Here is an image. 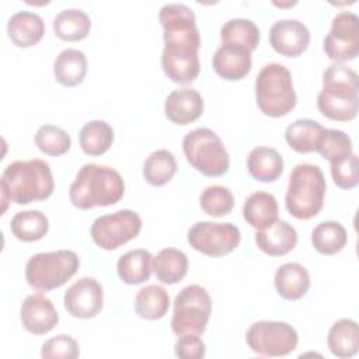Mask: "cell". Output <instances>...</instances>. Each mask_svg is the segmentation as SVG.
Here are the masks:
<instances>
[{
	"label": "cell",
	"instance_id": "cell-1",
	"mask_svg": "<svg viewBox=\"0 0 359 359\" xmlns=\"http://www.w3.org/2000/svg\"><path fill=\"white\" fill-rule=\"evenodd\" d=\"M158 21L163 27L161 67L165 76L178 84L192 83L201 70V34L192 8L182 3L164 4Z\"/></svg>",
	"mask_w": 359,
	"mask_h": 359
},
{
	"label": "cell",
	"instance_id": "cell-2",
	"mask_svg": "<svg viewBox=\"0 0 359 359\" xmlns=\"http://www.w3.org/2000/svg\"><path fill=\"white\" fill-rule=\"evenodd\" d=\"M55 181L50 167L41 158L17 160L10 163L0 178L1 215L7 203L28 205L35 201H43L53 192Z\"/></svg>",
	"mask_w": 359,
	"mask_h": 359
},
{
	"label": "cell",
	"instance_id": "cell-3",
	"mask_svg": "<svg viewBox=\"0 0 359 359\" xmlns=\"http://www.w3.org/2000/svg\"><path fill=\"white\" fill-rule=\"evenodd\" d=\"M125 192V184L121 174L104 164H84L69 189V198L73 206L79 209H91L95 206H109L121 201Z\"/></svg>",
	"mask_w": 359,
	"mask_h": 359
},
{
	"label": "cell",
	"instance_id": "cell-4",
	"mask_svg": "<svg viewBox=\"0 0 359 359\" xmlns=\"http://www.w3.org/2000/svg\"><path fill=\"white\" fill-rule=\"evenodd\" d=\"M358 74L342 63H332L323 72V88L317 97L318 111L331 121L348 122L358 115Z\"/></svg>",
	"mask_w": 359,
	"mask_h": 359
},
{
	"label": "cell",
	"instance_id": "cell-5",
	"mask_svg": "<svg viewBox=\"0 0 359 359\" xmlns=\"http://www.w3.org/2000/svg\"><path fill=\"white\" fill-rule=\"evenodd\" d=\"M327 191L325 177L316 164L300 163L289 175V185L285 196L287 212L299 219L309 220L323 209Z\"/></svg>",
	"mask_w": 359,
	"mask_h": 359
},
{
	"label": "cell",
	"instance_id": "cell-6",
	"mask_svg": "<svg viewBox=\"0 0 359 359\" xmlns=\"http://www.w3.org/2000/svg\"><path fill=\"white\" fill-rule=\"evenodd\" d=\"M255 100L264 115L280 118L287 115L297 102L289 69L282 63L262 66L255 79Z\"/></svg>",
	"mask_w": 359,
	"mask_h": 359
},
{
	"label": "cell",
	"instance_id": "cell-7",
	"mask_svg": "<svg viewBox=\"0 0 359 359\" xmlns=\"http://www.w3.org/2000/svg\"><path fill=\"white\" fill-rule=\"evenodd\" d=\"M79 266V255L72 250L38 252L27 261L25 279L31 287L49 292L65 285Z\"/></svg>",
	"mask_w": 359,
	"mask_h": 359
},
{
	"label": "cell",
	"instance_id": "cell-8",
	"mask_svg": "<svg viewBox=\"0 0 359 359\" xmlns=\"http://www.w3.org/2000/svg\"><path fill=\"white\" fill-rule=\"evenodd\" d=\"M188 163L206 177H220L230 165L229 153L222 139L209 128H196L182 139Z\"/></svg>",
	"mask_w": 359,
	"mask_h": 359
},
{
	"label": "cell",
	"instance_id": "cell-9",
	"mask_svg": "<svg viewBox=\"0 0 359 359\" xmlns=\"http://www.w3.org/2000/svg\"><path fill=\"white\" fill-rule=\"evenodd\" d=\"M212 313L209 292L199 285H188L174 299L171 330L177 335L203 334Z\"/></svg>",
	"mask_w": 359,
	"mask_h": 359
},
{
	"label": "cell",
	"instance_id": "cell-10",
	"mask_svg": "<svg viewBox=\"0 0 359 359\" xmlns=\"http://www.w3.org/2000/svg\"><path fill=\"white\" fill-rule=\"evenodd\" d=\"M245 341L248 348L259 356H286L296 349L299 335L285 321L262 320L250 325Z\"/></svg>",
	"mask_w": 359,
	"mask_h": 359
},
{
	"label": "cell",
	"instance_id": "cell-11",
	"mask_svg": "<svg viewBox=\"0 0 359 359\" xmlns=\"http://www.w3.org/2000/svg\"><path fill=\"white\" fill-rule=\"evenodd\" d=\"M142 230L140 216L130 209H121L97 217L90 229L93 241L102 250H116L133 240Z\"/></svg>",
	"mask_w": 359,
	"mask_h": 359
},
{
	"label": "cell",
	"instance_id": "cell-12",
	"mask_svg": "<svg viewBox=\"0 0 359 359\" xmlns=\"http://www.w3.org/2000/svg\"><path fill=\"white\" fill-rule=\"evenodd\" d=\"M187 238L194 250L208 257H223L236 250L241 233L230 222H196L189 227Z\"/></svg>",
	"mask_w": 359,
	"mask_h": 359
},
{
	"label": "cell",
	"instance_id": "cell-13",
	"mask_svg": "<svg viewBox=\"0 0 359 359\" xmlns=\"http://www.w3.org/2000/svg\"><path fill=\"white\" fill-rule=\"evenodd\" d=\"M323 48L334 63H345L356 59L359 53V18L352 11L338 13L328 34L324 36Z\"/></svg>",
	"mask_w": 359,
	"mask_h": 359
},
{
	"label": "cell",
	"instance_id": "cell-14",
	"mask_svg": "<svg viewBox=\"0 0 359 359\" xmlns=\"http://www.w3.org/2000/svg\"><path fill=\"white\" fill-rule=\"evenodd\" d=\"M63 304L67 313L76 318H93L104 306L102 286L95 278L83 276L67 287Z\"/></svg>",
	"mask_w": 359,
	"mask_h": 359
},
{
	"label": "cell",
	"instance_id": "cell-15",
	"mask_svg": "<svg viewBox=\"0 0 359 359\" xmlns=\"http://www.w3.org/2000/svg\"><path fill=\"white\" fill-rule=\"evenodd\" d=\"M269 42L278 53L287 57H297L309 48L310 31L299 20H278L269 29Z\"/></svg>",
	"mask_w": 359,
	"mask_h": 359
},
{
	"label": "cell",
	"instance_id": "cell-16",
	"mask_svg": "<svg viewBox=\"0 0 359 359\" xmlns=\"http://www.w3.org/2000/svg\"><path fill=\"white\" fill-rule=\"evenodd\" d=\"M20 318L22 327L34 335H45L59 323V314L53 303L42 293H34L24 299Z\"/></svg>",
	"mask_w": 359,
	"mask_h": 359
},
{
	"label": "cell",
	"instance_id": "cell-17",
	"mask_svg": "<svg viewBox=\"0 0 359 359\" xmlns=\"http://www.w3.org/2000/svg\"><path fill=\"white\" fill-rule=\"evenodd\" d=\"M252 65L251 50L237 45L222 43L212 59L213 70L224 80L236 81L244 79Z\"/></svg>",
	"mask_w": 359,
	"mask_h": 359
},
{
	"label": "cell",
	"instance_id": "cell-18",
	"mask_svg": "<svg viewBox=\"0 0 359 359\" xmlns=\"http://www.w3.org/2000/svg\"><path fill=\"white\" fill-rule=\"evenodd\" d=\"M165 116L177 125H188L203 112V98L196 88L182 87L168 94L164 102Z\"/></svg>",
	"mask_w": 359,
	"mask_h": 359
},
{
	"label": "cell",
	"instance_id": "cell-19",
	"mask_svg": "<svg viewBox=\"0 0 359 359\" xmlns=\"http://www.w3.org/2000/svg\"><path fill=\"white\" fill-rule=\"evenodd\" d=\"M255 243L262 252L271 257H280L296 247L297 233L286 220H275L268 227L257 230Z\"/></svg>",
	"mask_w": 359,
	"mask_h": 359
},
{
	"label": "cell",
	"instance_id": "cell-20",
	"mask_svg": "<svg viewBox=\"0 0 359 359\" xmlns=\"http://www.w3.org/2000/svg\"><path fill=\"white\" fill-rule=\"evenodd\" d=\"M7 34L11 42L20 48L36 45L45 35V22L32 11H17L7 22Z\"/></svg>",
	"mask_w": 359,
	"mask_h": 359
},
{
	"label": "cell",
	"instance_id": "cell-21",
	"mask_svg": "<svg viewBox=\"0 0 359 359\" xmlns=\"http://www.w3.org/2000/svg\"><path fill=\"white\" fill-rule=\"evenodd\" d=\"M273 283L280 297L286 300H299L310 287V275L302 264L286 262L276 269Z\"/></svg>",
	"mask_w": 359,
	"mask_h": 359
},
{
	"label": "cell",
	"instance_id": "cell-22",
	"mask_svg": "<svg viewBox=\"0 0 359 359\" xmlns=\"http://www.w3.org/2000/svg\"><path fill=\"white\" fill-rule=\"evenodd\" d=\"M247 170L257 181L273 182L283 172V158L276 149L258 146L247 157Z\"/></svg>",
	"mask_w": 359,
	"mask_h": 359
},
{
	"label": "cell",
	"instance_id": "cell-23",
	"mask_svg": "<svg viewBox=\"0 0 359 359\" xmlns=\"http://www.w3.org/2000/svg\"><path fill=\"white\" fill-rule=\"evenodd\" d=\"M278 213L279 208L275 196L265 191L251 194L243 206V216L245 222L257 230H262L278 220Z\"/></svg>",
	"mask_w": 359,
	"mask_h": 359
},
{
	"label": "cell",
	"instance_id": "cell-24",
	"mask_svg": "<svg viewBox=\"0 0 359 359\" xmlns=\"http://www.w3.org/2000/svg\"><path fill=\"white\" fill-rule=\"evenodd\" d=\"M327 344L331 353L337 358L346 359L355 356L359 349L358 323L351 318L337 320L328 330Z\"/></svg>",
	"mask_w": 359,
	"mask_h": 359
},
{
	"label": "cell",
	"instance_id": "cell-25",
	"mask_svg": "<svg viewBox=\"0 0 359 359\" xmlns=\"http://www.w3.org/2000/svg\"><path fill=\"white\" fill-rule=\"evenodd\" d=\"M53 74L56 81L65 87L79 86L87 74V57L84 52L74 48L63 49L55 59Z\"/></svg>",
	"mask_w": 359,
	"mask_h": 359
},
{
	"label": "cell",
	"instance_id": "cell-26",
	"mask_svg": "<svg viewBox=\"0 0 359 359\" xmlns=\"http://www.w3.org/2000/svg\"><path fill=\"white\" fill-rule=\"evenodd\" d=\"M188 257L177 248H164L151 259V269L157 280L174 285L182 280L188 272Z\"/></svg>",
	"mask_w": 359,
	"mask_h": 359
},
{
	"label": "cell",
	"instance_id": "cell-27",
	"mask_svg": "<svg viewBox=\"0 0 359 359\" xmlns=\"http://www.w3.org/2000/svg\"><path fill=\"white\" fill-rule=\"evenodd\" d=\"M151 259L153 255L144 248L130 250L118 259V276L126 285H140L150 278Z\"/></svg>",
	"mask_w": 359,
	"mask_h": 359
},
{
	"label": "cell",
	"instance_id": "cell-28",
	"mask_svg": "<svg viewBox=\"0 0 359 359\" xmlns=\"http://www.w3.org/2000/svg\"><path fill=\"white\" fill-rule=\"evenodd\" d=\"M52 27L56 36L62 41L77 42L90 34L91 20L83 10L66 8L55 15Z\"/></svg>",
	"mask_w": 359,
	"mask_h": 359
},
{
	"label": "cell",
	"instance_id": "cell-29",
	"mask_svg": "<svg viewBox=\"0 0 359 359\" xmlns=\"http://www.w3.org/2000/svg\"><path fill=\"white\" fill-rule=\"evenodd\" d=\"M324 129L317 121L297 119L286 128L285 139L294 151L311 153L316 151Z\"/></svg>",
	"mask_w": 359,
	"mask_h": 359
},
{
	"label": "cell",
	"instance_id": "cell-30",
	"mask_svg": "<svg viewBox=\"0 0 359 359\" xmlns=\"http://www.w3.org/2000/svg\"><path fill=\"white\" fill-rule=\"evenodd\" d=\"M81 150L88 156H101L109 150L114 142L112 126L101 119H94L83 125L79 132Z\"/></svg>",
	"mask_w": 359,
	"mask_h": 359
},
{
	"label": "cell",
	"instance_id": "cell-31",
	"mask_svg": "<svg viewBox=\"0 0 359 359\" xmlns=\"http://www.w3.org/2000/svg\"><path fill=\"white\" fill-rule=\"evenodd\" d=\"M170 307L168 292L158 285H147L135 296V311L146 320L163 318Z\"/></svg>",
	"mask_w": 359,
	"mask_h": 359
},
{
	"label": "cell",
	"instance_id": "cell-32",
	"mask_svg": "<svg viewBox=\"0 0 359 359\" xmlns=\"http://www.w3.org/2000/svg\"><path fill=\"white\" fill-rule=\"evenodd\" d=\"M10 230L15 238L25 243L41 240L49 230V220L41 210H24L13 216Z\"/></svg>",
	"mask_w": 359,
	"mask_h": 359
},
{
	"label": "cell",
	"instance_id": "cell-33",
	"mask_svg": "<svg viewBox=\"0 0 359 359\" xmlns=\"http://www.w3.org/2000/svg\"><path fill=\"white\" fill-rule=\"evenodd\" d=\"M220 39L222 43L243 46L252 52L259 43V29L248 18H230L220 28Z\"/></svg>",
	"mask_w": 359,
	"mask_h": 359
},
{
	"label": "cell",
	"instance_id": "cell-34",
	"mask_svg": "<svg viewBox=\"0 0 359 359\" xmlns=\"http://www.w3.org/2000/svg\"><path fill=\"white\" fill-rule=\"evenodd\" d=\"M177 171V160L167 149L149 154L143 164V178L154 187H163L171 181Z\"/></svg>",
	"mask_w": 359,
	"mask_h": 359
},
{
	"label": "cell",
	"instance_id": "cell-35",
	"mask_svg": "<svg viewBox=\"0 0 359 359\" xmlns=\"http://www.w3.org/2000/svg\"><path fill=\"white\" fill-rule=\"evenodd\" d=\"M348 241L345 227L338 222H321L311 231L313 247L324 255L339 252Z\"/></svg>",
	"mask_w": 359,
	"mask_h": 359
},
{
	"label": "cell",
	"instance_id": "cell-36",
	"mask_svg": "<svg viewBox=\"0 0 359 359\" xmlns=\"http://www.w3.org/2000/svg\"><path fill=\"white\" fill-rule=\"evenodd\" d=\"M36 147L48 156H62L69 151L72 146L70 135L55 125H42L35 133Z\"/></svg>",
	"mask_w": 359,
	"mask_h": 359
},
{
	"label": "cell",
	"instance_id": "cell-37",
	"mask_svg": "<svg viewBox=\"0 0 359 359\" xmlns=\"http://www.w3.org/2000/svg\"><path fill=\"white\" fill-rule=\"evenodd\" d=\"M199 203L205 213L213 217L229 215L234 206V196L227 187L209 185L199 195Z\"/></svg>",
	"mask_w": 359,
	"mask_h": 359
},
{
	"label": "cell",
	"instance_id": "cell-38",
	"mask_svg": "<svg viewBox=\"0 0 359 359\" xmlns=\"http://www.w3.org/2000/svg\"><path fill=\"white\" fill-rule=\"evenodd\" d=\"M316 151L327 158L330 163L345 156H349L352 151V140L351 137L338 129H324L321 139Z\"/></svg>",
	"mask_w": 359,
	"mask_h": 359
},
{
	"label": "cell",
	"instance_id": "cell-39",
	"mask_svg": "<svg viewBox=\"0 0 359 359\" xmlns=\"http://www.w3.org/2000/svg\"><path fill=\"white\" fill-rule=\"evenodd\" d=\"M331 175L334 184L342 189H352L359 182V168H358V156L351 153L342 158L334 160L330 163Z\"/></svg>",
	"mask_w": 359,
	"mask_h": 359
},
{
	"label": "cell",
	"instance_id": "cell-40",
	"mask_svg": "<svg viewBox=\"0 0 359 359\" xmlns=\"http://www.w3.org/2000/svg\"><path fill=\"white\" fill-rule=\"evenodd\" d=\"M80 355L79 344L66 334L56 335L42 345L41 356L43 359H76Z\"/></svg>",
	"mask_w": 359,
	"mask_h": 359
},
{
	"label": "cell",
	"instance_id": "cell-41",
	"mask_svg": "<svg viewBox=\"0 0 359 359\" xmlns=\"http://www.w3.org/2000/svg\"><path fill=\"white\" fill-rule=\"evenodd\" d=\"M174 352L181 359H201L205 356L206 348L198 334H184L177 339Z\"/></svg>",
	"mask_w": 359,
	"mask_h": 359
}]
</instances>
